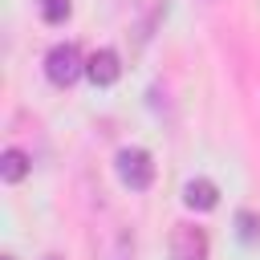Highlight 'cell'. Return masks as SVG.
Here are the masks:
<instances>
[{"label": "cell", "mask_w": 260, "mask_h": 260, "mask_svg": "<svg viewBox=\"0 0 260 260\" xmlns=\"http://www.w3.org/2000/svg\"><path fill=\"white\" fill-rule=\"evenodd\" d=\"M4 260H12V256H4Z\"/></svg>", "instance_id": "30bf717a"}, {"label": "cell", "mask_w": 260, "mask_h": 260, "mask_svg": "<svg viewBox=\"0 0 260 260\" xmlns=\"http://www.w3.org/2000/svg\"><path fill=\"white\" fill-rule=\"evenodd\" d=\"M114 167H118V179H122L130 191H146V187L154 183V158H150V150H142V146H122L118 158H114Z\"/></svg>", "instance_id": "7a4b0ae2"}, {"label": "cell", "mask_w": 260, "mask_h": 260, "mask_svg": "<svg viewBox=\"0 0 260 260\" xmlns=\"http://www.w3.org/2000/svg\"><path fill=\"white\" fill-rule=\"evenodd\" d=\"M24 175H28V154L16 150V146H8V150L0 154V179H4V183H20Z\"/></svg>", "instance_id": "8992f818"}, {"label": "cell", "mask_w": 260, "mask_h": 260, "mask_svg": "<svg viewBox=\"0 0 260 260\" xmlns=\"http://www.w3.org/2000/svg\"><path fill=\"white\" fill-rule=\"evenodd\" d=\"M81 73H85V57H81V49H77L73 41H61V45L49 49V57H45V77H49L53 85L69 89Z\"/></svg>", "instance_id": "6da1fadb"}, {"label": "cell", "mask_w": 260, "mask_h": 260, "mask_svg": "<svg viewBox=\"0 0 260 260\" xmlns=\"http://www.w3.org/2000/svg\"><path fill=\"white\" fill-rule=\"evenodd\" d=\"M171 256L175 260H207V232L195 223H175L171 232Z\"/></svg>", "instance_id": "3957f363"}, {"label": "cell", "mask_w": 260, "mask_h": 260, "mask_svg": "<svg viewBox=\"0 0 260 260\" xmlns=\"http://www.w3.org/2000/svg\"><path fill=\"white\" fill-rule=\"evenodd\" d=\"M183 203L191 207V211H215L219 207V187L211 183V179H187V187H183Z\"/></svg>", "instance_id": "5b68a950"}, {"label": "cell", "mask_w": 260, "mask_h": 260, "mask_svg": "<svg viewBox=\"0 0 260 260\" xmlns=\"http://www.w3.org/2000/svg\"><path fill=\"white\" fill-rule=\"evenodd\" d=\"M85 77L93 81V85H114L118 77H122V57L114 53V49H98V53H89L85 57Z\"/></svg>", "instance_id": "277c9868"}, {"label": "cell", "mask_w": 260, "mask_h": 260, "mask_svg": "<svg viewBox=\"0 0 260 260\" xmlns=\"http://www.w3.org/2000/svg\"><path fill=\"white\" fill-rule=\"evenodd\" d=\"M37 8H41V20H45V24H65L69 12H73L69 0H37Z\"/></svg>", "instance_id": "ba28073f"}, {"label": "cell", "mask_w": 260, "mask_h": 260, "mask_svg": "<svg viewBox=\"0 0 260 260\" xmlns=\"http://www.w3.org/2000/svg\"><path fill=\"white\" fill-rule=\"evenodd\" d=\"M236 236H240L244 244H260V215L248 211V207H240V211H236Z\"/></svg>", "instance_id": "52a82bcc"}, {"label": "cell", "mask_w": 260, "mask_h": 260, "mask_svg": "<svg viewBox=\"0 0 260 260\" xmlns=\"http://www.w3.org/2000/svg\"><path fill=\"white\" fill-rule=\"evenodd\" d=\"M45 260H61V256H57V252H49V256H45Z\"/></svg>", "instance_id": "9c48e42d"}]
</instances>
